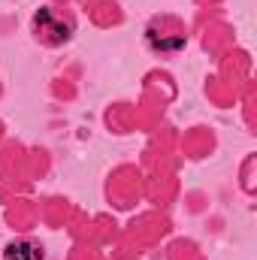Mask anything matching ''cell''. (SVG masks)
<instances>
[{"label": "cell", "mask_w": 257, "mask_h": 260, "mask_svg": "<svg viewBox=\"0 0 257 260\" xmlns=\"http://www.w3.org/2000/svg\"><path fill=\"white\" fill-rule=\"evenodd\" d=\"M3 260H46V251L37 239H15L3 248Z\"/></svg>", "instance_id": "cell-2"}, {"label": "cell", "mask_w": 257, "mask_h": 260, "mask_svg": "<svg viewBox=\"0 0 257 260\" xmlns=\"http://www.w3.org/2000/svg\"><path fill=\"white\" fill-rule=\"evenodd\" d=\"M34 30H37V37H43L49 46H61V43L70 40L73 24L64 21V18H58L52 9H40V12L34 15Z\"/></svg>", "instance_id": "cell-1"}]
</instances>
